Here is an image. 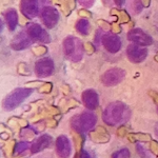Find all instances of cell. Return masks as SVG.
<instances>
[{"mask_svg": "<svg viewBox=\"0 0 158 158\" xmlns=\"http://www.w3.org/2000/svg\"><path fill=\"white\" fill-rule=\"evenodd\" d=\"M130 116V111L124 103L120 101L110 103L103 111L102 118L103 121L109 126H117L126 120H128Z\"/></svg>", "mask_w": 158, "mask_h": 158, "instance_id": "obj_1", "label": "cell"}, {"mask_svg": "<svg viewBox=\"0 0 158 158\" xmlns=\"http://www.w3.org/2000/svg\"><path fill=\"white\" fill-rule=\"evenodd\" d=\"M63 52L68 59L77 62L82 59L83 56V44L80 39L73 36H69L63 41Z\"/></svg>", "mask_w": 158, "mask_h": 158, "instance_id": "obj_2", "label": "cell"}, {"mask_svg": "<svg viewBox=\"0 0 158 158\" xmlns=\"http://www.w3.org/2000/svg\"><path fill=\"white\" fill-rule=\"evenodd\" d=\"M97 118L91 112H83L79 115L74 116V118L71 121L72 128L78 133H86L91 131L95 127Z\"/></svg>", "mask_w": 158, "mask_h": 158, "instance_id": "obj_3", "label": "cell"}, {"mask_svg": "<svg viewBox=\"0 0 158 158\" xmlns=\"http://www.w3.org/2000/svg\"><path fill=\"white\" fill-rule=\"evenodd\" d=\"M33 90L31 89H17L10 94L3 101V108L6 111H11L21 104L29 96L32 94Z\"/></svg>", "mask_w": 158, "mask_h": 158, "instance_id": "obj_4", "label": "cell"}, {"mask_svg": "<svg viewBox=\"0 0 158 158\" xmlns=\"http://www.w3.org/2000/svg\"><path fill=\"white\" fill-rule=\"evenodd\" d=\"M27 34L29 35L32 41H37L41 43H49L50 36L41 25L37 23H31L27 27Z\"/></svg>", "mask_w": 158, "mask_h": 158, "instance_id": "obj_5", "label": "cell"}, {"mask_svg": "<svg viewBox=\"0 0 158 158\" xmlns=\"http://www.w3.org/2000/svg\"><path fill=\"white\" fill-rule=\"evenodd\" d=\"M124 76H126V72L121 69H111L103 74L101 81L106 86L116 85L123 80Z\"/></svg>", "mask_w": 158, "mask_h": 158, "instance_id": "obj_6", "label": "cell"}, {"mask_svg": "<svg viewBox=\"0 0 158 158\" xmlns=\"http://www.w3.org/2000/svg\"><path fill=\"white\" fill-rule=\"evenodd\" d=\"M129 40L135 42L136 44L146 47V45H151L153 43V39L150 35H148L146 32H143L141 29H133L129 32L128 34Z\"/></svg>", "mask_w": 158, "mask_h": 158, "instance_id": "obj_7", "label": "cell"}, {"mask_svg": "<svg viewBox=\"0 0 158 158\" xmlns=\"http://www.w3.org/2000/svg\"><path fill=\"white\" fill-rule=\"evenodd\" d=\"M20 9L27 18H35L40 11L39 0H21Z\"/></svg>", "mask_w": 158, "mask_h": 158, "instance_id": "obj_8", "label": "cell"}, {"mask_svg": "<svg viewBox=\"0 0 158 158\" xmlns=\"http://www.w3.org/2000/svg\"><path fill=\"white\" fill-rule=\"evenodd\" d=\"M127 55H128L130 61L134 63L142 62L148 56V50L142 48L138 44H132L129 45L127 49Z\"/></svg>", "mask_w": 158, "mask_h": 158, "instance_id": "obj_9", "label": "cell"}, {"mask_svg": "<svg viewBox=\"0 0 158 158\" xmlns=\"http://www.w3.org/2000/svg\"><path fill=\"white\" fill-rule=\"evenodd\" d=\"M35 72L39 77H48L54 72V62L50 58H42L35 63Z\"/></svg>", "mask_w": 158, "mask_h": 158, "instance_id": "obj_10", "label": "cell"}, {"mask_svg": "<svg viewBox=\"0 0 158 158\" xmlns=\"http://www.w3.org/2000/svg\"><path fill=\"white\" fill-rule=\"evenodd\" d=\"M104 49L110 53H117L121 48V40L115 34H106L101 39Z\"/></svg>", "mask_w": 158, "mask_h": 158, "instance_id": "obj_11", "label": "cell"}, {"mask_svg": "<svg viewBox=\"0 0 158 158\" xmlns=\"http://www.w3.org/2000/svg\"><path fill=\"white\" fill-rule=\"evenodd\" d=\"M41 18H42V22L44 23V25L48 29H53L58 23L59 14H58L57 10H55L54 7L47 6L43 9Z\"/></svg>", "mask_w": 158, "mask_h": 158, "instance_id": "obj_12", "label": "cell"}, {"mask_svg": "<svg viewBox=\"0 0 158 158\" xmlns=\"http://www.w3.org/2000/svg\"><path fill=\"white\" fill-rule=\"evenodd\" d=\"M56 151L58 156L61 158H68L71 154V142L67 137L61 135L56 139Z\"/></svg>", "mask_w": 158, "mask_h": 158, "instance_id": "obj_13", "label": "cell"}, {"mask_svg": "<svg viewBox=\"0 0 158 158\" xmlns=\"http://www.w3.org/2000/svg\"><path fill=\"white\" fill-rule=\"evenodd\" d=\"M31 41L32 40L29 37V35L25 34V33H19L12 40L11 48L15 51H21L23 49H27V47H30L31 43H32Z\"/></svg>", "mask_w": 158, "mask_h": 158, "instance_id": "obj_14", "label": "cell"}, {"mask_svg": "<svg viewBox=\"0 0 158 158\" xmlns=\"http://www.w3.org/2000/svg\"><path fill=\"white\" fill-rule=\"evenodd\" d=\"M82 101L86 109L89 110L97 109L99 103L98 94L94 90H85L82 93Z\"/></svg>", "mask_w": 158, "mask_h": 158, "instance_id": "obj_15", "label": "cell"}, {"mask_svg": "<svg viewBox=\"0 0 158 158\" xmlns=\"http://www.w3.org/2000/svg\"><path fill=\"white\" fill-rule=\"evenodd\" d=\"M51 140L52 138L49 135H42L39 138H37L31 146V151L32 153H38L42 150H44L45 148H48L51 143Z\"/></svg>", "mask_w": 158, "mask_h": 158, "instance_id": "obj_16", "label": "cell"}, {"mask_svg": "<svg viewBox=\"0 0 158 158\" xmlns=\"http://www.w3.org/2000/svg\"><path fill=\"white\" fill-rule=\"evenodd\" d=\"M6 16V23H7V27L11 31H14L16 29V25H17V22H18V15L15 10H9V11L6 12L4 14Z\"/></svg>", "mask_w": 158, "mask_h": 158, "instance_id": "obj_17", "label": "cell"}, {"mask_svg": "<svg viewBox=\"0 0 158 158\" xmlns=\"http://www.w3.org/2000/svg\"><path fill=\"white\" fill-rule=\"evenodd\" d=\"M76 29L80 34L88 35L89 31H90V22L86 19H79L76 23Z\"/></svg>", "mask_w": 158, "mask_h": 158, "instance_id": "obj_18", "label": "cell"}, {"mask_svg": "<svg viewBox=\"0 0 158 158\" xmlns=\"http://www.w3.org/2000/svg\"><path fill=\"white\" fill-rule=\"evenodd\" d=\"M30 148V144L27 142H24V141H20L18 143L16 144V148H15V154H20V153L27 151V149Z\"/></svg>", "mask_w": 158, "mask_h": 158, "instance_id": "obj_19", "label": "cell"}, {"mask_svg": "<svg viewBox=\"0 0 158 158\" xmlns=\"http://www.w3.org/2000/svg\"><path fill=\"white\" fill-rule=\"evenodd\" d=\"M112 158H130V151L128 149H121L118 152L114 153Z\"/></svg>", "mask_w": 158, "mask_h": 158, "instance_id": "obj_20", "label": "cell"}, {"mask_svg": "<svg viewBox=\"0 0 158 158\" xmlns=\"http://www.w3.org/2000/svg\"><path fill=\"white\" fill-rule=\"evenodd\" d=\"M78 3L80 4V6H85V7H90L92 4L94 3V1L95 0H77Z\"/></svg>", "mask_w": 158, "mask_h": 158, "instance_id": "obj_21", "label": "cell"}, {"mask_svg": "<svg viewBox=\"0 0 158 158\" xmlns=\"http://www.w3.org/2000/svg\"><path fill=\"white\" fill-rule=\"evenodd\" d=\"M78 158H91V156L89 155V153H88V152L81 151V152H80V154L78 155Z\"/></svg>", "mask_w": 158, "mask_h": 158, "instance_id": "obj_22", "label": "cell"}, {"mask_svg": "<svg viewBox=\"0 0 158 158\" xmlns=\"http://www.w3.org/2000/svg\"><path fill=\"white\" fill-rule=\"evenodd\" d=\"M114 2L116 3L117 6H121L124 3V0H114Z\"/></svg>", "mask_w": 158, "mask_h": 158, "instance_id": "obj_23", "label": "cell"}, {"mask_svg": "<svg viewBox=\"0 0 158 158\" xmlns=\"http://www.w3.org/2000/svg\"><path fill=\"white\" fill-rule=\"evenodd\" d=\"M157 112H158V109H157Z\"/></svg>", "mask_w": 158, "mask_h": 158, "instance_id": "obj_24", "label": "cell"}]
</instances>
